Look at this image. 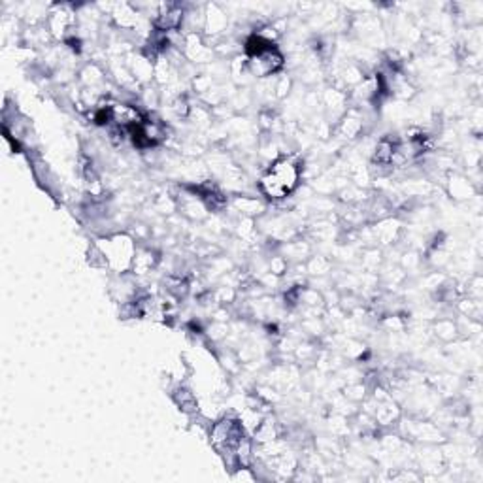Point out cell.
<instances>
[{
  "label": "cell",
  "instance_id": "12",
  "mask_svg": "<svg viewBox=\"0 0 483 483\" xmlns=\"http://www.w3.org/2000/svg\"><path fill=\"white\" fill-rule=\"evenodd\" d=\"M447 185H450L451 197L459 198V200H467V198H472L474 189H472V185H470V181L465 180V178L451 176L450 183H447Z\"/></svg>",
  "mask_w": 483,
  "mask_h": 483
},
{
  "label": "cell",
  "instance_id": "9",
  "mask_svg": "<svg viewBox=\"0 0 483 483\" xmlns=\"http://www.w3.org/2000/svg\"><path fill=\"white\" fill-rule=\"evenodd\" d=\"M281 255L287 259V261H304V259H310V253H312V247L310 244L304 240H287L281 244Z\"/></svg>",
  "mask_w": 483,
  "mask_h": 483
},
{
  "label": "cell",
  "instance_id": "3",
  "mask_svg": "<svg viewBox=\"0 0 483 483\" xmlns=\"http://www.w3.org/2000/svg\"><path fill=\"white\" fill-rule=\"evenodd\" d=\"M283 66H286V55L281 53L278 45L270 48L261 55L247 59L249 74H251V77H259V80L278 76Z\"/></svg>",
  "mask_w": 483,
  "mask_h": 483
},
{
  "label": "cell",
  "instance_id": "4",
  "mask_svg": "<svg viewBox=\"0 0 483 483\" xmlns=\"http://www.w3.org/2000/svg\"><path fill=\"white\" fill-rule=\"evenodd\" d=\"M183 57L192 65H208L214 59V48L202 33H189L183 38Z\"/></svg>",
  "mask_w": 483,
  "mask_h": 483
},
{
  "label": "cell",
  "instance_id": "6",
  "mask_svg": "<svg viewBox=\"0 0 483 483\" xmlns=\"http://www.w3.org/2000/svg\"><path fill=\"white\" fill-rule=\"evenodd\" d=\"M227 27H229V16L227 11L217 4H208L204 6V36L206 40L212 36V38H217L221 34L225 33Z\"/></svg>",
  "mask_w": 483,
  "mask_h": 483
},
{
  "label": "cell",
  "instance_id": "1",
  "mask_svg": "<svg viewBox=\"0 0 483 483\" xmlns=\"http://www.w3.org/2000/svg\"><path fill=\"white\" fill-rule=\"evenodd\" d=\"M302 170L304 165L300 161L280 155L278 159L270 163L263 176L259 178V191L268 200H283L291 197L300 185Z\"/></svg>",
  "mask_w": 483,
  "mask_h": 483
},
{
  "label": "cell",
  "instance_id": "13",
  "mask_svg": "<svg viewBox=\"0 0 483 483\" xmlns=\"http://www.w3.org/2000/svg\"><path fill=\"white\" fill-rule=\"evenodd\" d=\"M332 268V263L323 255H315L306 261V270L310 274H327Z\"/></svg>",
  "mask_w": 483,
  "mask_h": 483
},
{
  "label": "cell",
  "instance_id": "10",
  "mask_svg": "<svg viewBox=\"0 0 483 483\" xmlns=\"http://www.w3.org/2000/svg\"><path fill=\"white\" fill-rule=\"evenodd\" d=\"M232 206L237 208V212H240L244 217H255V215L263 214L264 204L255 197H247V195H240V197H234L232 200Z\"/></svg>",
  "mask_w": 483,
  "mask_h": 483
},
{
  "label": "cell",
  "instance_id": "11",
  "mask_svg": "<svg viewBox=\"0 0 483 483\" xmlns=\"http://www.w3.org/2000/svg\"><path fill=\"white\" fill-rule=\"evenodd\" d=\"M434 335H436V338H440L442 342H451L455 340L457 336H459V325L453 321V319H438L436 323H434Z\"/></svg>",
  "mask_w": 483,
  "mask_h": 483
},
{
  "label": "cell",
  "instance_id": "8",
  "mask_svg": "<svg viewBox=\"0 0 483 483\" xmlns=\"http://www.w3.org/2000/svg\"><path fill=\"white\" fill-rule=\"evenodd\" d=\"M172 398H174V402H176L181 412L187 413V416H197L198 410H200L197 395L191 389L183 387V385H178L176 389L172 391Z\"/></svg>",
  "mask_w": 483,
  "mask_h": 483
},
{
  "label": "cell",
  "instance_id": "5",
  "mask_svg": "<svg viewBox=\"0 0 483 483\" xmlns=\"http://www.w3.org/2000/svg\"><path fill=\"white\" fill-rule=\"evenodd\" d=\"M402 428H406V438L410 440H419V442H425V444H436V442H442L444 440V434L440 430L438 425H434L430 421H408L402 423Z\"/></svg>",
  "mask_w": 483,
  "mask_h": 483
},
{
  "label": "cell",
  "instance_id": "2",
  "mask_svg": "<svg viewBox=\"0 0 483 483\" xmlns=\"http://www.w3.org/2000/svg\"><path fill=\"white\" fill-rule=\"evenodd\" d=\"M102 255H104L106 268L114 270L117 274L131 272L134 253H136V240L126 234V232H117L112 237H106L97 242Z\"/></svg>",
  "mask_w": 483,
  "mask_h": 483
},
{
  "label": "cell",
  "instance_id": "7",
  "mask_svg": "<svg viewBox=\"0 0 483 483\" xmlns=\"http://www.w3.org/2000/svg\"><path fill=\"white\" fill-rule=\"evenodd\" d=\"M159 261H161L159 253L155 251L153 247H136L131 272L134 276H146L157 268Z\"/></svg>",
  "mask_w": 483,
  "mask_h": 483
}]
</instances>
